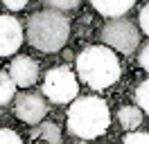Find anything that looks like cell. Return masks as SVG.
Wrapping results in <instances>:
<instances>
[{
	"label": "cell",
	"mask_w": 149,
	"mask_h": 144,
	"mask_svg": "<svg viewBox=\"0 0 149 144\" xmlns=\"http://www.w3.org/2000/svg\"><path fill=\"white\" fill-rule=\"evenodd\" d=\"M120 61L111 47L91 45L77 56V74L88 88L104 90L120 79Z\"/></svg>",
	"instance_id": "6da1fadb"
},
{
	"label": "cell",
	"mask_w": 149,
	"mask_h": 144,
	"mask_svg": "<svg viewBox=\"0 0 149 144\" xmlns=\"http://www.w3.org/2000/svg\"><path fill=\"white\" fill-rule=\"evenodd\" d=\"M111 113L100 97H79L68 110V131L81 140H95L106 133Z\"/></svg>",
	"instance_id": "7a4b0ae2"
},
{
	"label": "cell",
	"mask_w": 149,
	"mask_h": 144,
	"mask_svg": "<svg viewBox=\"0 0 149 144\" xmlns=\"http://www.w3.org/2000/svg\"><path fill=\"white\" fill-rule=\"evenodd\" d=\"M27 41L41 52H59L70 36V20L54 9L36 11L27 20Z\"/></svg>",
	"instance_id": "3957f363"
},
{
	"label": "cell",
	"mask_w": 149,
	"mask_h": 144,
	"mask_svg": "<svg viewBox=\"0 0 149 144\" xmlns=\"http://www.w3.org/2000/svg\"><path fill=\"white\" fill-rule=\"evenodd\" d=\"M43 92L54 104H68V101H72L77 97V92H79V83H77L74 72L68 65L50 68L45 79H43Z\"/></svg>",
	"instance_id": "277c9868"
},
{
	"label": "cell",
	"mask_w": 149,
	"mask_h": 144,
	"mask_svg": "<svg viewBox=\"0 0 149 144\" xmlns=\"http://www.w3.org/2000/svg\"><path fill=\"white\" fill-rule=\"evenodd\" d=\"M102 41L111 50H118L122 54H131L140 43V34L136 25H131L129 20H124V18H113L109 20L106 25L102 27Z\"/></svg>",
	"instance_id": "5b68a950"
},
{
	"label": "cell",
	"mask_w": 149,
	"mask_h": 144,
	"mask_svg": "<svg viewBox=\"0 0 149 144\" xmlns=\"http://www.w3.org/2000/svg\"><path fill=\"white\" fill-rule=\"evenodd\" d=\"M14 113L18 119H23L25 124H38L47 113V106L43 97H38L34 92H25V95H20L16 99V104H14Z\"/></svg>",
	"instance_id": "8992f818"
},
{
	"label": "cell",
	"mask_w": 149,
	"mask_h": 144,
	"mask_svg": "<svg viewBox=\"0 0 149 144\" xmlns=\"http://www.w3.org/2000/svg\"><path fill=\"white\" fill-rule=\"evenodd\" d=\"M23 43V29L14 16H0V56H9Z\"/></svg>",
	"instance_id": "52a82bcc"
},
{
	"label": "cell",
	"mask_w": 149,
	"mask_h": 144,
	"mask_svg": "<svg viewBox=\"0 0 149 144\" xmlns=\"http://www.w3.org/2000/svg\"><path fill=\"white\" fill-rule=\"evenodd\" d=\"M9 77L11 81L20 86V88H29L38 77V65L34 59H29V56H16L9 65Z\"/></svg>",
	"instance_id": "ba28073f"
},
{
	"label": "cell",
	"mask_w": 149,
	"mask_h": 144,
	"mask_svg": "<svg viewBox=\"0 0 149 144\" xmlns=\"http://www.w3.org/2000/svg\"><path fill=\"white\" fill-rule=\"evenodd\" d=\"M91 5H93L102 16L118 18V16H124V14L136 5V0H91Z\"/></svg>",
	"instance_id": "9c48e42d"
},
{
	"label": "cell",
	"mask_w": 149,
	"mask_h": 144,
	"mask_svg": "<svg viewBox=\"0 0 149 144\" xmlns=\"http://www.w3.org/2000/svg\"><path fill=\"white\" fill-rule=\"evenodd\" d=\"M118 122H120L122 128L127 131H133L142 124V110L138 106H122L118 110Z\"/></svg>",
	"instance_id": "30bf717a"
},
{
	"label": "cell",
	"mask_w": 149,
	"mask_h": 144,
	"mask_svg": "<svg viewBox=\"0 0 149 144\" xmlns=\"http://www.w3.org/2000/svg\"><path fill=\"white\" fill-rule=\"evenodd\" d=\"M14 92H16V83L11 81L9 74L0 72V106H5L7 101L14 99Z\"/></svg>",
	"instance_id": "8fae6325"
},
{
	"label": "cell",
	"mask_w": 149,
	"mask_h": 144,
	"mask_svg": "<svg viewBox=\"0 0 149 144\" xmlns=\"http://www.w3.org/2000/svg\"><path fill=\"white\" fill-rule=\"evenodd\" d=\"M41 137H43L47 144H59L61 142V131H59V126L52 124V122H43V124H41Z\"/></svg>",
	"instance_id": "7c38bea8"
},
{
	"label": "cell",
	"mask_w": 149,
	"mask_h": 144,
	"mask_svg": "<svg viewBox=\"0 0 149 144\" xmlns=\"http://www.w3.org/2000/svg\"><path fill=\"white\" fill-rule=\"evenodd\" d=\"M136 104H138L140 110H145L149 115V79H145L136 88Z\"/></svg>",
	"instance_id": "4fadbf2b"
},
{
	"label": "cell",
	"mask_w": 149,
	"mask_h": 144,
	"mask_svg": "<svg viewBox=\"0 0 149 144\" xmlns=\"http://www.w3.org/2000/svg\"><path fill=\"white\" fill-rule=\"evenodd\" d=\"M43 2H45L50 9H54V11H61V14H63V11L77 9L81 0H43Z\"/></svg>",
	"instance_id": "5bb4252c"
},
{
	"label": "cell",
	"mask_w": 149,
	"mask_h": 144,
	"mask_svg": "<svg viewBox=\"0 0 149 144\" xmlns=\"http://www.w3.org/2000/svg\"><path fill=\"white\" fill-rule=\"evenodd\" d=\"M0 144H23L20 135L14 133L11 128H0Z\"/></svg>",
	"instance_id": "9a60e30c"
},
{
	"label": "cell",
	"mask_w": 149,
	"mask_h": 144,
	"mask_svg": "<svg viewBox=\"0 0 149 144\" xmlns=\"http://www.w3.org/2000/svg\"><path fill=\"white\" fill-rule=\"evenodd\" d=\"M122 144H149V133H127Z\"/></svg>",
	"instance_id": "2e32d148"
},
{
	"label": "cell",
	"mask_w": 149,
	"mask_h": 144,
	"mask_svg": "<svg viewBox=\"0 0 149 144\" xmlns=\"http://www.w3.org/2000/svg\"><path fill=\"white\" fill-rule=\"evenodd\" d=\"M138 18H140V27H142V32L149 36V2L140 9V16Z\"/></svg>",
	"instance_id": "e0dca14e"
},
{
	"label": "cell",
	"mask_w": 149,
	"mask_h": 144,
	"mask_svg": "<svg viewBox=\"0 0 149 144\" xmlns=\"http://www.w3.org/2000/svg\"><path fill=\"white\" fill-rule=\"evenodd\" d=\"M138 65L142 68V70H147L149 72V43L140 50V54H138Z\"/></svg>",
	"instance_id": "ac0fdd59"
},
{
	"label": "cell",
	"mask_w": 149,
	"mask_h": 144,
	"mask_svg": "<svg viewBox=\"0 0 149 144\" xmlns=\"http://www.w3.org/2000/svg\"><path fill=\"white\" fill-rule=\"evenodd\" d=\"M2 2H5V7L11 9V11H18V9H23L27 5V0H2Z\"/></svg>",
	"instance_id": "d6986e66"
}]
</instances>
